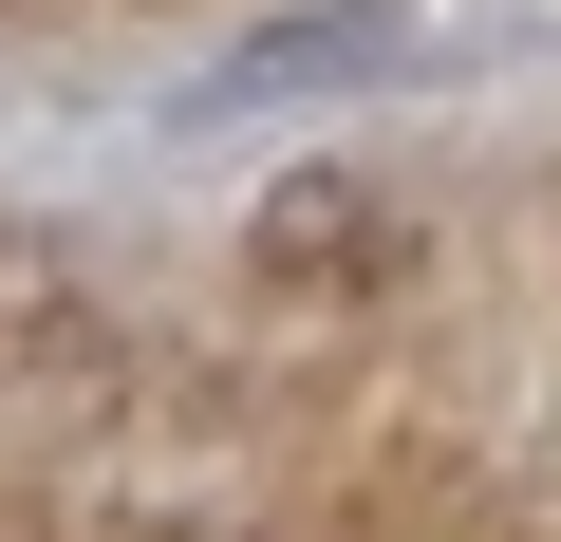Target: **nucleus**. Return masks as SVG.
<instances>
[{
	"instance_id": "obj_1",
	"label": "nucleus",
	"mask_w": 561,
	"mask_h": 542,
	"mask_svg": "<svg viewBox=\"0 0 561 542\" xmlns=\"http://www.w3.org/2000/svg\"><path fill=\"white\" fill-rule=\"evenodd\" d=\"M262 262H280V281H337V300H356V281H393V206H375L356 169H319V187H280V206H262Z\"/></svg>"
}]
</instances>
